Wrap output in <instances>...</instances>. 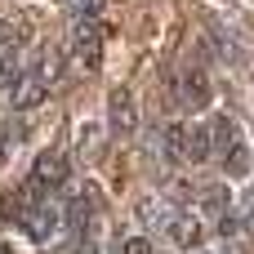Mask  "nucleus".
<instances>
[{
  "mask_svg": "<svg viewBox=\"0 0 254 254\" xmlns=\"http://www.w3.org/2000/svg\"><path fill=\"white\" fill-rule=\"evenodd\" d=\"M18 219H22V228L31 232V241H49V237L63 232V205H58L54 196H40V201L18 205Z\"/></svg>",
  "mask_w": 254,
  "mask_h": 254,
  "instance_id": "nucleus-1",
  "label": "nucleus"
},
{
  "mask_svg": "<svg viewBox=\"0 0 254 254\" xmlns=\"http://www.w3.org/2000/svg\"><path fill=\"white\" fill-rule=\"evenodd\" d=\"M71 58L80 67H98V58H103V27H98L94 13H80L71 22Z\"/></svg>",
  "mask_w": 254,
  "mask_h": 254,
  "instance_id": "nucleus-2",
  "label": "nucleus"
},
{
  "mask_svg": "<svg viewBox=\"0 0 254 254\" xmlns=\"http://www.w3.org/2000/svg\"><path fill=\"white\" fill-rule=\"evenodd\" d=\"M45 94H49V67H31V71H22V76L9 85L13 112H31V107H40Z\"/></svg>",
  "mask_w": 254,
  "mask_h": 254,
  "instance_id": "nucleus-3",
  "label": "nucleus"
},
{
  "mask_svg": "<svg viewBox=\"0 0 254 254\" xmlns=\"http://www.w3.org/2000/svg\"><path fill=\"white\" fill-rule=\"evenodd\" d=\"M210 94H214V89H210V76H205L196 63H188L183 76H179V103H183L188 112H201V107L210 103Z\"/></svg>",
  "mask_w": 254,
  "mask_h": 254,
  "instance_id": "nucleus-4",
  "label": "nucleus"
},
{
  "mask_svg": "<svg viewBox=\"0 0 254 254\" xmlns=\"http://www.w3.org/2000/svg\"><path fill=\"white\" fill-rule=\"evenodd\" d=\"M107 125H112V134H134L138 112H134V94L129 89H112L107 94Z\"/></svg>",
  "mask_w": 254,
  "mask_h": 254,
  "instance_id": "nucleus-5",
  "label": "nucleus"
},
{
  "mask_svg": "<svg viewBox=\"0 0 254 254\" xmlns=\"http://www.w3.org/2000/svg\"><path fill=\"white\" fill-rule=\"evenodd\" d=\"M165 237H170L179 250H201L205 223H201L196 214H174V219H170V228H165Z\"/></svg>",
  "mask_w": 254,
  "mask_h": 254,
  "instance_id": "nucleus-6",
  "label": "nucleus"
},
{
  "mask_svg": "<svg viewBox=\"0 0 254 254\" xmlns=\"http://www.w3.org/2000/svg\"><path fill=\"white\" fill-rule=\"evenodd\" d=\"M183 161H188V165L214 161V143H210V125H205V121H196V125L183 134Z\"/></svg>",
  "mask_w": 254,
  "mask_h": 254,
  "instance_id": "nucleus-7",
  "label": "nucleus"
},
{
  "mask_svg": "<svg viewBox=\"0 0 254 254\" xmlns=\"http://www.w3.org/2000/svg\"><path fill=\"white\" fill-rule=\"evenodd\" d=\"M134 214H138V223H143L147 232H165V228H170V219H174L179 210H174L165 196H143Z\"/></svg>",
  "mask_w": 254,
  "mask_h": 254,
  "instance_id": "nucleus-8",
  "label": "nucleus"
},
{
  "mask_svg": "<svg viewBox=\"0 0 254 254\" xmlns=\"http://www.w3.org/2000/svg\"><path fill=\"white\" fill-rule=\"evenodd\" d=\"M31 179H36L40 188H49V192H54V188H63V183H67V161H63L58 152H40V156H36Z\"/></svg>",
  "mask_w": 254,
  "mask_h": 254,
  "instance_id": "nucleus-9",
  "label": "nucleus"
},
{
  "mask_svg": "<svg viewBox=\"0 0 254 254\" xmlns=\"http://www.w3.org/2000/svg\"><path fill=\"white\" fill-rule=\"evenodd\" d=\"M210 143H214V156H228V152L241 147V129H237V121H232L228 112L210 121Z\"/></svg>",
  "mask_w": 254,
  "mask_h": 254,
  "instance_id": "nucleus-10",
  "label": "nucleus"
},
{
  "mask_svg": "<svg viewBox=\"0 0 254 254\" xmlns=\"http://www.w3.org/2000/svg\"><path fill=\"white\" fill-rule=\"evenodd\" d=\"M210 36H214V45H219V58H232V63H241V40H237L232 31H223L214 18H210Z\"/></svg>",
  "mask_w": 254,
  "mask_h": 254,
  "instance_id": "nucleus-11",
  "label": "nucleus"
},
{
  "mask_svg": "<svg viewBox=\"0 0 254 254\" xmlns=\"http://www.w3.org/2000/svg\"><path fill=\"white\" fill-rule=\"evenodd\" d=\"M161 134H165V161H183V134L188 129L183 125H165Z\"/></svg>",
  "mask_w": 254,
  "mask_h": 254,
  "instance_id": "nucleus-12",
  "label": "nucleus"
},
{
  "mask_svg": "<svg viewBox=\"0 0 254 254\" xmlns=\"http://www.w3.org/2000/svg\"><path fill=\"white\" fill-rule=\"evenodd\" d=\"M13 147H18V125H13V121H0V170L9 165Z\"/></svg>",
  "mask_w": 254,
  "mask_h": 254,
  "instance_id": "nucleus-13",
  "label": "nucleus"
},
{
  "mask_svg": "<svg viewBox=\"0 0 254 254\" xmlns=\"http://www.w3.org/2000/svg\"><path fill=\"white\" fill-rule=\"evenodd\" d=\"M71 4V13L80 18V13H98V0H67Z\"/></svg>",
  "mask_w": 254,
  "mask_h": 254,
  "instance_id": "nucleus-14",
  "label": "nucleus"
},
{
  "mask_svg": "<svg viewBox=\"0 0 254 254\" xmlns=\"http://www.w3.org/2000/svg\"><path fill=\"white\" fill-rule=\"evenodd\" d=\"M125 254H152V246L143 237H134V241H125Z\"/></svg>",
  "mask_w": 254,
  "mask_h": 254,
  "instance_id": "nucleus-15",
  "label": "nucleus"
},
{
  "mask_svg": "<svg viewBox=\"0 0 254 254\" xmlns=\"http://www.w3.org/2000/svg\"><path fill=\"white\" fill-rule=\"evenodd\" d=\"M94 143H98V134L94 129H80V152H94Z\"/></svg>",
  "mask_w": 254,
  "mask_h": 254,
  "instance_id": "nucleus-16",
  "label": "nucleus"
},
{
  "mask_svg": "<svg viewBox=\"0 0 254 254\" xmlns=\"http://www.w3.org/2000/svg\"><path fill=\"white\" fill-rule=\"evenodd\" d=\"M4 49H13V31H9V22H0V54Z\"/></svg>",
  "mask_w": 254,
  "mask_h": 254,
  "instance_id": "nucleus-17",
  "label": "nucleus"
},
{
  "mask_svg": "<svg viewBox=\"0 0 254 254\" xmlns=\"http://www.w3.org/2000/svg\"><path fill=\"white\" fill-rule=\"evenodd\" d=\"M76 254H98V246H94V241H85V246H80Z\"/></svg>",
  "mask_w": 254,
  "mask_h": 254,
  "instance_id": "nucleus-18",
  "label": "nucleus"
},
{
  "mask_svg": "<svg viewBox=\"0 0 254 254\" xmlns=\"http://www.w3.org/2000/svg\"><path fill=\"white\" fill-rule=\"evenodd\" d=\"M0 254H13V246H4V241H0Z\"/></svg>",
  "mask_w": 254,
  "mask_h": 254,
  "instance_id": "nucleus-19",
  "label": "nucleus"
},
{
  "mask_svg": "<svg viewBox=\"0 0 254 254\" xmlns=\"http://www.w3.org/2000/svg\"><path fill=\"white\" fill-rule=\"evenodd\" d=\"M201 254H219V250H201Z\"/></svg>",
  "mask_w": 254,
  "mask_h": 254,
  "instance_id": "nucleus-20",
  "label": "nucleus"
}]
</instances>
